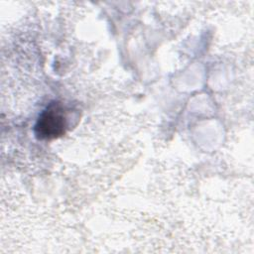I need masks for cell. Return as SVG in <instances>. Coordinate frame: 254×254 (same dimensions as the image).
Wrapping results in <instances>:
<instances>
[{
	"mask_svg": "<svg viewBox=\"0 0 254 254\" xmlns=\"http://www.w3.org/2000/svg\"><path fill=\"white\" fill-rule=\"evenodd\" d=\"M66 128V117L60 102L50 103L39 115L35 133L40 139H54L63 135Z\"/></svg>",
	"mask_w": 254,
	"mask_h": 254,
	"instance_id": "cell-1",
	"label": "cell"
}]
</instances>
